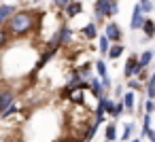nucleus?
I'll use <instances>...</instances> for the list:
<instances>
[{"label": "nucleus", "mask_w": 155, "mask_h": 142, "mask_svg": "<svg viewBox=\"0 0 155 142\" xmlns=\"http://www.w3.org/2000/svg\"><path fill=\"white\" fill-rule=\"evenodd\" d=\"M96 129H98V123H91V125H87V127H85V134H83V140H94V136H96Z\"/></svg>", "instance_id": "f3484780"}, {"label": "nucleus", "mask_w": 155, "mask_h": 142, "mask_svg": "<svg viewBox=\"0 0 155 142\" xmlns=\"http://www.w3.org/2000/svg\"><path fill=\"white\" fill-rule=\"evenodd\" d=\"M140 5H142V11L144 13H151L153 11V2H151V0H140Z\"/></svg>", "instance_id": "b1692460"}, {"label": "nucleus", "mask_w": 155, "mask_h": 142, "mask_svg": "<svg viewBox=\"0 0 155 142\" xmlns=\"http://www.w3.org/2000/svg\"><path fill=\"white\" fill-rule=\"evenodd\" d=\"M96 70H98V74H100V76H106V74H108V72H106V64H104L102 60H98V62H96Z\"/></svg>", "instance_id": "4be33fe9"}, {"label": "nucleus", "mask_w": 155, "mask_h": 142, "mask_svg": "<svg viewBox=\"0 0 155 142\" xmlns=\"http://www.w3.org/2000/svg\"><path fill=\"white\" fill-rule=\"evenodd\" d=\"M81 11H83V5H81V2H77V0H70V2L64 7V13H66V17H68V19L77 17Z\"/></svg>", "instance_id": "423d86ee"}, {"label": "nucleus", "mask_w": 155, "mask_h": 142, "mask_svg": "<svg viewBox=\"0 0 155 142\" xmlns=\"http://www.w3.org/2000/svg\"><path fill=\"white\" fill-rule=\"evenodd\" d=\"M144 68L140 66V62H138V57H130L127 62H125V68H123V74L130 79V76H140V72H142Z\"/></svg>", "instance_id": "7ed1b4c3"}, {"label": "nucleus", "mask_w": 155, "mask_h": 142, "mask_svg": "<svg viewBox=\"0 0 155 142\" xmlns=\"http://www.w3.org/2000/svg\"><path fill=\"white\" fill-rule=\"evenodd\" d=\"M151 60H153V51H144V53H140V57H138V62H140L142 68H147V66L151 64Z\"/></svg>", "instance_id": "dca6fc26"}, {"label": "nucleus", "mask_w": 155, "mask_h": 142, "mask_svg": "<svg viewBox=\"0 0 155 142\" xmlns=\"http://www.w3.org/2000/svg\"><path fill=\"white\" fill-rule=\"evenodd\" d=\"M98 49H100V53H102V55H108V49H110V38H108L106 34H102V36H100V47H98Z\"/></svg>", "instance_id": "4468645a"}, {"label": "nucleus", "mask_w": 155, "mask_h": 142, "mask_svg": "<svg viewBox=\"0 0 155 142\" xmlns=\"http://www.w3.org/2000/svg\"><path fill=\"white\" fill-rule=\"evenodd\" d=\"M123 110H125V104H123V102H119V104H115V110H113V115H110V117H115V119H119Z\"/></svg>", "instance_id": "5701e85b"}, {"label": "nucleus", "mask_w": 155, "mask_h": 142, "mask_svg": "<svg viewBox=\"0 0 155 142\" xmlns=\"http://www.w3.org/2000/svg\"><path fill=\"white\" fill-rule=\"evenodd\" d=\"M142 24H144V11H142V5L138 2V5L134 7V11H132L130 28H132V30H138V28H142Z\"/></svg>", "instance_id": "20e7f679"}, {"label": "nucleus", "mask_w": 155, "mask_h": 142, "mask_svg": "<svg viewBox=\"0 0 155 142\" xmlns=\"http://www.w3.org/2000/svg\"><path fill=\"white\" fill-rule=\"evenodd\" d=\"M89 87H91V93L100 100L102 95H106V89H104V85H102V79L98 81V79H89Z\"/></svg>", "instance_id": "0eeeda50"}, {"label": "nucleus", "mask_w": 155, "mask_h": 142, "mask_svg": "<svg viewBox=\"0 0 155 142\" xmlns=\"http://www.w3.org/2000/svg\"><path fill=\"white\" fill-rule=\"evenodd\" d=\"M134 98H136V95H134V89L123 93V104H125V110H134V104H136V102H134Z\"/></svg>", "instance_id": "ddd939ff"}, {"label": "nucleus", "mask_w": 155, "mask_h": 142, "mask_svg": "<svg viewBox=\"0 0 155 142\" xmlns=\"http://www.w3.org/2000/svg\"><path fill=\"white\" fill-rule=\"evenodd\" d=\"M147 95L151 100H155V72L151 74V79L147 81Z\"/></svg>", "instance_id": "2eb2a0df"}, {"label": "nucleus", "mask_w": 155, "mask_h": 142, "mask_svg": "<svg viewBox=\"0 0 155 142\" xmlns=\"http://www.w3.org/2000/svg\"><path fill=\"white\" fill-rule=\"evenodd\" d=\"M53 2H55V7H60V9H64L68 2H70V0H53Z\"/></svg>", "instance_id": "a878e982"}, {"label": "nucleus", "mask_w": 155, "mask_h": 142, "mask_svg": "<svg viewBox=\"0 0 155 142\" xmlns=\"http://www.w3.org/2000/svg\"><path fill=\"white\" fill-rule=\"evenodd\" d=\"M15 13V9L11 7V5H2L0 7V24H5V21H9V17Z\"/></svg>", "instance_id": "1a4fd4ad"}, {"label": "nucleus", "mask_w": 155, "mask_h": 142, "mask_svg": "<svg viewBox=\"0 0 155 142\" xmlns=\"http://www.w3.org/2000/svg\"><path fill=\"white\" fill-rule=\"evenodd\" d=\"M104 138H106V140H115V138H117V127H115V123H108V125H106Z\"/></svg>", "instance_id": "a211bd4d"}, {"label": "nucleus", "mask_w": 155, "mask_h": 142, "mask_svg": "<svg viewBox=\"0 0 155 142\" xmlns=\"http://www.w3.org/2000/svg\"><path fill=\"white\" fill-rule=\"evenodd\" d=\"M144 110H147V112H153V110H155V102H153L151 98H149V102L144 104Z\"/></svg>", "instance_id": "393cba45"}, {"label": "nucleus", "mask_w": 155, "mask_h": 142, "mask_svg": "<svg viewBox=\"0 0 155 142\" xmlns=\"http://www.w3.org/2000/svg\"><path fill=\"white\" fill-rule=\"evenodd\" d=\"M13 100H15L13 91H2V93H0V115H2V112L13 104Z\"/></svg>", "instance_id": "6e6552de"}, {"label": "nucleus", "mask_w": 155, "mask_h": 142, "mask_svg": "<svg viewBox=\"0 0 155 142\" xmlns=\"http://www.w3.org/2000/svg\"><path fill=\"white\" fill-rule=\"evenodd\" d=\"M94 15L96 21H102L104 17H113V0H96V7H94Z\"/></svg>", "instance_id": "f03ea898"}, {"label": "nucleus", "mask_w": 155, "mask_h": 142, "mask_svg": "<svg viewBox=\"0 0 155 142\" xmlns=\"http://www.w3.org/2000/svg\"><path fill=\"white\" fill-rule=\"evenodd\" d=\"M9 38H11V32L9 30H0V49L9 43Z\"/></svg>", "instance_id": "412c9836"}, {"label": "nucleus", "mask_w": 155, "mask_h": 142, "mask_svg": "<svg viewBox=\"0 0 155 142\" xmlns=\"http://www.w3.org/2000/svg\"><path fill=\"white\" fill-rule=\"evenodd\" d=\"M142 32H144L147 38H153V36H155V21L144 19V24H142Z\"/></svg>", "instance_id": "9d476101"}, {"label": "nucleus", "mask_w": 155, "mask_h": 142, "mask_svg": "<svg viewBox=\"0 0 155 142\" xmlns=\"http://www.w3.org/2000/svg\"><path fill=\"white\" fill-rule=\"evenodd\" d=\"M83 36L89 38V40H94V38L98 36V28H96V24H87V26L83 28Z\"/></svg>", "instance_id": "9b49d317"}, {"label": "nucleus", "mask_w": 155, "mask_h": 142, "mask_svg": "<svg viewBox=\"0 0 155 142\" xmlns=\"http://www.w3.org/2000/svg\"><path fill=\"white\" fill-rule=\"evenodd\" d=\"M115 95H117V98H121V95H123V87H121V85H117V87H115Z\"/></svg>", "instance_id": "bb28decb"}, {"label": "nucleus", "mask_w": 155, "mask_h": 142, "mask_svg": "<svg viewBox=\"0 0 155 142\" xmlns=\"http://www.w3.org/2000/svg\"><path fill=\"white\" fill-rule=\"evenodd\" d=\"M41 21V15L34 13V11H17L9 17L7 21V30L13 34V36H26L30 34Z\"/></svg>", "instance_id": "f257e3e1"}, {"label": "nucleus", "mask_w": 155, "mask_h": 142, "mask_svg": "<svg viewBox=\"0 0 155 142\" xmlns=\"http://www.w3.org/2000/svg\"><path fill=\"white\" fill-rule=\"evenodd\" d=\"M127 87H130V89H134V91H142V83H140L138 79H134V76H130Z\"/></svg>", "instance_id": "6ab92c4d"}, {"label": "nucleus", "mask_w": 155, "mask_h": 142, "mask_svg": "<svg viewBox=\"0 0 155 142\" xmlns=\"http://www.w3.org/2000/svg\"><path fill=\"white\" fill-rule=\"evenodd\" d=\"M132 131H134V125H132V123H125L123 134H121V140H130V138H132Z\"/></svg>", "instance_id": "aec40b11"}, {"label": "nucleus", "mask_w": 155, "mask_h": 142, "mask_svg": "<svg viewBox=\"0 0 155 142\" xmlns=\"http://www.w3.org/2000/svg\"><path fill=\"white\" fill-rule=\"evenodd\" d=\"M123 49H125V47H123L121 43H115V45H110V49H108V57H110V60H117V57L123 53Z\"/></svg>", "instance_id": "f8f14e48"}, {"label": "nucleus", "mask_w": 155, "mask_h": 142, "mask_svg": "<svg viewBox=\"0 0 155 142\" xmlns=\"http://www.w3.org/2000/svg\"><path fill=\"white\" fill-rule=\"evenodd\" d=\"M147 138H149V140H153V142H155V131H153V129H149V131H147Z\"/></svg>", "instance_id": "cd10ccee"}, {"label": "nucleus", "mask_w": 155, "mask_h": 142, "mask_svg": "<svg viewBox=\"0 0 155 142\" xmlns=\"http://www.w3.org/2000/svg\"><path fill=\"white\" fill-rule=\"evenodd\" d=\"M104 34L110 38V43H119L121 40V30H119V26L117 24H106V28H104Z\"/></svg>", "instance_id": "39448f33"}]
</instances>
